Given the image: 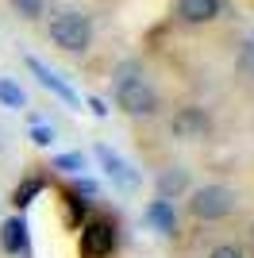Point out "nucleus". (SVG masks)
Masks as SVG:
<instances>
[{
	"mask_svg": "<svg viewBox=\"0 0 254 258\" xmlns=\"http://www.w3.org/2000/svg\"><path fill=\"white\" fill-rule=\"evenodd\" d=\"M143 216H147V224L158 235H177V208L169 205V201H150Z\"/></svg>",
	"mask_w": 254,
	"mask_h": 258,
	"instance_id": "obj_11",
	"label": "nucleus"
},
{
	"mask_svg": "<svg viewBox=\"0 0 254 258\" xmlns=\"http://www.w3.org/2000/svg\"><path fill=\"white\" fill-rule=\"evenodd\" d=\"M89 108H93L96 116H108V108H104V100H100V97H89Z\"/></svg>",
	"mask_w": 254,
	"mask_h": 258,
	"instance_id": "obj_20",
	"label": "nucleus"
},
{
	"mask_svg": "<svg viewBox=\"0 0 254 258\" xmlns=\"http://www.w3.org/2000/svg\"><path fill=\"white\" fill-rule=\"evenodd\" d=\"M74 193L85 197V201H93V197H96V181H89V177H77V181H74Z\"/></svg>",
	"mask_w": 254,
	"mask_h": 258,
	"instance_id": "obj_19",
	"label": "nucleus"
},
{
	"mask_svg": "<svg viewBox=\"0 0 254 258\" xmlns=\"http://www.w3.org/2000/svg\"><path fill=\"white\" fill-rule=\"evenodd\" d=\"M112 97H116V104L123 108L127 116H154L158 112V93H154V85L143 77V70L135 62H127V66L116 70Z\"/></svg>",
	"mask_w": 254,
	"mask_h": 258,
	"instance_id": "obj_1",
	"label": "nucleus"
},
{
	"mask_svg": "<svg viewBox=\"0 0 254 258\" xmlns=\"http://www.w3.org/2000/svg\"><path fill=\"white\" fill-rule=\"evenodd\" d=\"M54 139H58V135H54L50 123H39V119L31 123V143H35V147H50Z\"/></svg>",
	"mask_w": 254,
	"mask_h": 258,
	"instance_id": "obj_16",
	"label": "nucleus"
},
{
	"mask_svg": "<svg viewBox=\"0 0 254 258\" xmlns=\"http://www.w3.org/2000/svg\"><path fill=\"white\" fill-rule=\"evenodd\" d=\"M50 170L70 173V177H81V170H85V154H81V151H74V154H54V158H50Z\"/></svg>",
	"mask_w": 254,
	"mask_h": 258,
	"instance_id": "obj_13",
	"label": "nucleus"
},
{
	"mask_svg": "<svg viewBox=\"0 0 254 258\" xmlns=\"http://www.w3.org/2000/svg\"><path fill=\"white\" fill-rule=\"evenodd\" d=\"M208 258H246L243 247H235V243H220V247H212Z\"/></svg>",
	"mask_w": 254,
	"mask_h": 258,
	"instance_id": "obj_18",
	"label": "nucleus"
},
{
	"mask_svg": "<svg viewBox=\"0 0 254 258\" xmlns=\"http://www.w3.org/2000/svg\"><path fill=\"white\" fill-rule=\"evenodd\" d=\"M93 154H96V162H100V170H104L108 177H112V181L119 185V189H135V185H139V173L131 170V166H127V162L119 158V154L112 151V147H104V143H100V147H96Z\"/></svg>",
	"mask_w": 254,
	"mask_h": 258,
	"instance_id": "obj_6",
	"label": "nucleus"
},
{
	"mask_svg": "<svg viewBox=\"0 0 254 258\" xmlns=\"http://www.w3.org/2000/svg\"><path fill=\"white\" fill-rule=\"evenodd\" d=\"M0 250L8 258L27 254V220H23V212L8 216V220L0 224Z\"/></svg>",
	"mask_w": 254,
	"mask_h": 258,
	"instance_id": "obj_7",
	"label": "nucleus"
},
{
	"mask_svg": "<svg viewBox=\"0 0 254 258\" xmlns=\"http://www.w3.org/2000/svg\"><path fill=\"white\" fill-rule=\"evenodd\" d=\"M185 189H189V170L169 166V170L158 173V181H154V201H169V205H173Z\"/></svg>",
	"mask_w": 254,
	"mask_h": 258,
	"instance_id": "obj_10",
	"label": "nucleus"
},
{
	"mask_svg": "<svg viewBox=\"0 0 254 258\" xmlns=\"http://www.w3.org/2000/svg\"><path fill=\"white\" fill-rule=\"evenodd\" d=\"M77 243H81V258H108L119 243V231L112 220H85Z\"/></svg>",
	"mask_w": 254,
	"mask_h": 258,
	"instance_id": "obj_4",
	"label": "nucleus"
},
{
	"mask_svg": "<svg viewBox=\"0 0 254 258\" xmlns=\"http://www.w3.org/2000/svg\"><path fill=\"white\" fill-rule=\"evenodd\" d=\"M0 104L4 108H23L27 104V93H23L12 77H0Z\"/></svg>",
	"mask_w": 254,
	"mask_h": 258,
	"instance_id": "obj_14",
	"label": "nucleus"
},
{
	"mask_svg": "<svg viewBox=\"0 0 254 258\" xmlns=\"http://www.w3.org/2000/svg\"><path fill=\"white\" fill-rule=\"evenodd\" d=\"M169 131H173L177 139H204V135H208V116H204V108H197V104L177 108L173 119H169Z\"/></svg>",
	"mask_w": 254,
	"mask_h": 258,
	"instance_id": "obj_5",
	"label": "nucleus"
},
{
	"mask_svg": "<svg viewBox=\"0 0 254 258\" xmlns=\"http://www.w3.org/2000/svg\"><path fill=\"white\" fill-rule=\"evenodd\" d=\"M46 35H50V43L58 46V50L85 54L93 46V20L81 16V12H58L50 20V27H46Z\"/></svg>",
	"mask_w": 254,
	"mask_h": 258,
	"instance_id": "obj_2",
	"label": "nucleus"
},
{
	"mask_svg": "<svg viewBox=\"0 0 254 258\" xmlns=\"http://www.w3.org/2000/svg\"><path fill=\"white\" fill-rule=\"evenodd\" d=\"M220 0H173V12H177L181 23H212L216 16H220Z\"/></svg>",
	"mask_w": 254,
	"mask_h": 258,
	"instance_id": "obj_9",
	"label": "nucleus"
},
{
	"mask_svg": "<svg viewBox=\"0 0 254 258\" xmlns=\"http://www.w3.org/2000/svg\"><path fill=\"white\" fill-rule=\"evenodd\" d=\"M8 4L20 12L23 20H39L42 16V0H8Z\"/></svg>",
	"mask_w": 254,
	"mask_h": 258,
	"instance_id": "obj_17",
	"label": "nucleus"
},
{
	"mask_svg": "<svg viewBox=\"0 0 254 258\" xmlns=\"http://www.w3.org/2000/svg\"><path fill=\"white\" fill-rule=\"evenodd\" d=\"M27 70H31V74L39 77V85H42V89H50L54 97H62L66 104L81 108V97H77V93H74V85H66V81H62V77H58V74H54V70H50V66H46V62H39V58H27Z\"/></svg>",
	"mask_w": 254,
	"mask_h": 258,
	"instance_id": "obj_8",
	"label": "nucleus"
},
{
	"mask_svg": "<svg viewBox=\"0 0 254 258\" xmlns=\"http://www.w3.org/2000/svg\"><path fill=\"white\" fill-rule=\"evenodd\" d=\"M235 205H239L235 189H227V185H201L189 193V216L197 224H220L235 212Z\"/></svg>",
	"mask_w": 254,
	"mask_h": 258,
	"instance_id": "obj_3",
	"label": "nucleus"
},
{
	"mask_svg": "<svg viewBox=\"0 0 254 258\" xmlns=\"http://www.w3.org/2000/svg\"><path fill=\"white\" fill-rule=\"evenodd\" d=\"M66 212H70V224L81 227V220L89 216V201H85V197H77L74 189H70V193H66Z\"/></svg>",
	"mask_w": 254,
	"mask_h": 258,
	"instance_id": "obj_15",
	"label": "nucleus"
},
{
	"mask_svg": "<svg viewBox=\"0 0 254 258\" xmlns=\"http://www.w3.org/2000/svg\"><path fill=\"white\" fill-rule=\"evenodd\" d=\"M42 189H46V181H42V177H23V181L12 189V205H16V212H23V208H27L35 197L42 193Z\"/></svg>",
	"mask_w": 254,
	"mask_h": 258,
	"instance_id": "obj_12",
	"label": "nucleus"
}]
</instances>
